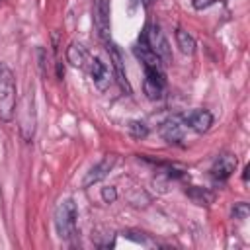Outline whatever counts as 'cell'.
<instances>
[{
    "label": "cell",
    "mask_w": 250,
    "mask_h": 250,
    "mask_svg": "<svg viewBox=\"0 0 250 250\" xmlns=\"http://www.w3.org/2000/svg\"><path fill=\"white\" fill-rule=\"evenodd\" d=\"M16 115V76L8 64L0 62V119L12 121Z\"/></svg>",
    "instance_id": "obj_1"
},
{
    "label": "cell",
    "mask_w": 250,
    "mask_h": 250,
    "mask_svg": "<svg viewBox=\"0 0 250 250\" xmlns=\"http://www.w3.org/2000/svg\"><path fill=\"white\" fill-rule=\"evenodd\" d=\"M76 219H78L76 203L70 197L59 201V205L55 209V229H57V234L62 240H72L76 236V232H78Z\"/></svg>",
    "instance_id": "obj_2"
},
{
    "label": "cell",
    "mask_w": 250,
    "mask_h": 250,
    "mask_svg": "<svg viewBox=\"0 0 250 250\" xmlns=\"http://www.w3.org/2000/svg\"><path fill=\"white\" fill-rule=\"evenodd\" d=\"M18 119H20V135L25 143H31L35 137V123H37V111H35V96L33 90H27L25 96L21 98L20 109H18Z\"/></svg>",
    "instance_id": "obj_3"
},
{
    "label": "cell",
    "mask_w": 250,
    "mask_h": 250,
    "mask_svg": "<svg viewBox=\"0 0 250 250\" xmlns=\"http://www.w3.org/2000/svg\"><path fill=\"white\" fill-rule=\"evenodd\" d=\"M143 37L146 41V45L156 53V57L162 61V64H168L172 61V51H170V45H168V39L164 37L162 29L156 25V23H148L143 31Z\"/></svg>",
    "instance_id": "obj_4"
},
{
    "label": "cell",
    "mask_w": 250,
    "mask_h": 250,
    "mask_svg": "<svg viewBox=\"0 0 250 250\" xmlns=\"http://www.w3.org/2000/svg\"><path fill=\"white\" fill-rule=\"evenodd\" d=\"M166 88V78L162 68H145V82L143 92L148 100H160Z\"/></svg>",
    "instance_id": "obj_5"
},
{
    "label": "cell",
    "mask_w": 250,
    "mask_h": 250,
    "mask_svg": "<svg viewBox=\"0 0 250 250\" xmlns=\"http://www.w3.org/2000/svg\"><path fill=\"white\" fill-rule=\"evenodd\" d=\"M107 51H109L111 66H113V72H115V80H117V84L121 86V90L129 96V94H131V84H129V78H127L123 53H121V49H119L115 43H111V41H107Z\"/></svg>",
    "instance_id": "obj_6"
},
{
    "label": "cell",
    "mask_w": 250,
    "mask_h": 250,
    "mask_svg": "<svg viewBox=\"0 0 250 250\" xmlns=\"http://www.w3.org/2000/svg\"><path fill=\"white\" fill-rule=\"evenodd\" d=\"M94 27L98 37L107 43L109 41V0H94Z\"/></svg>",
    "instance_id": "obj_7"
},
{
    "label": "cell",
    "mask_w": 250,
    "mask_h": 250,
    "mask_svg": "<svg viewBox=\"0 0 250 250\" xmlns=\"http://www.w3.org/2000/svg\"><path fill=\"white\" fill-rule=\"evenodd\" d=\"M115 162H117V158H115L113 154L104 156V158H102L96 166H92L90 172L84 176V180H82V188H90L92 184H98L100 180H104V178L111 172V168L115 166Z\"/></svg>",
    "instance_id": "obj_8"
},
{
    "label": "cell",
    "mask_w": 250,
    "mask_h": 250,
    "mask_svg": "<svg viewBox=\"0 0 250 250\" xmlns=\"http://www.w3.org/2000/svg\"><path fill=\"white\" fill-rule=\"evenodd\" d=\"M184 123L195 133H207L213 125V115L207 109H191L189 113L184 115Z\"/></svg>",
    "instance_id": "obj_9"
},
{
    "label": "cell",
    "mask_w": 250,
    "mask_h": 250,
    "mask_svg": "<svg viewBox=\"0 0 250 250\" xmlns=\"http://www.w3.org/2000/svg\"><path fill=\"white\" fill-rule=\"evenodd\" d=\"M88 70H90V76H92L94 86H96L100 92H105V90L109 88V82H111L107 66H105L98 57H94V59H88Z\"/></svg>",
    "instance_id": "obj_10"
},
{
    "label": "cell",
    "mask_w": 250,
    "mask_h": 250,
    "mask_svg": "<svg viewBox=\"0 0 250 250\" xmlns=\"http://www.w3.org/2000/svg\"><path fill=\"white\" fill-rule=\"evenodd\" d=\"M133 53H135V57L143 62L145 68H162V61H160V59L156 57V53L146 45V41H145L143 35L139 37L137 45L133 47Z\"/></svg>",
    "instance_id": "obj_11"
},
{
    "label": "cell",
    "mask_w": 250,
    "mask_h": 250,
    "mask_svg": "<svg viewBox=\"0 0 250 250\" xmlns=\"http://www.w3.org/2000/svg\"><path fill=\"white\" fill-rule=\"evenodd\" d=\"M236 170V158L232 154H221L215 158L213 166H211V176L219 182H225L227 178H230V174Z\"/></svg>",
    "instance_id": "obj_12"
},
{
    "label": "cell",
    "mask_w": 250,
    "mask_h": 250,
    "mask_svg": "<svg viewBox=\"0 0 250 250\" xmlns=\"http://www.w3.org/2000/svg\"><path fill=\"white\" fill-rule=\"evenodd\" d=\"M64 57H66V62L72 64V66H76V68H84L86 62H88V53H86L84 45L78 43V41H72V43L66 47Z\"/></svg>",
    "instance_id": "obj_13"
},
{
    "label": "cell",
    "mask_w": 250,
    "mask_h": 250,
    "mask_svg": "<svg viewBox=\"0 0 250 250\" xmlns=\"http://www.w3.org/2000/svg\"><path fill=\"white\" fill-rule=\"evenodd\" d=\"M160 137H162L166 143H178V141H182V137H184L182 123H180L178 119H166V121L160 125Z\"/></svg>",
    "instance_id": "obj_14"
},
{
    "label": "cell",
    "mask_w": 250,
    "mask_h": 250,
    "mask_svg": "<svg viewBox=\"0 0 250 250\" xmlns=\"http://www.w3.org/2000/svg\"><path fill=\"white\" fill-rule=\"evenodd\" d=\"M174 37H176L178 49H180L184 55H193V53H195V39H193L188 31H184L182 27H178L176 33H174Z\"/></svg>",
    "instance_id": "obj_15"
},
{
    "label": "cell",
    "mask_w": 250,
    "mask_h": 250,
    "mask_svg": "<svg viewBox=\"0 0 250 250\" xmlns=\"http://www.w3.org/2000/svg\"><path fill=\"white\" fill-rule=\"evenodd\" d=\"M188 195L193 199V203H197V205H209L211 201H213V193H209L207 189H203V188H197V186H191L189 189H188Z\"/></svg>",
    "instance_id": "obj_16"
},
{
    "label": "cell",
    "mask_w": 250,
    "mask_h": 250,
    "mask_svg": "<svg viewBox=\"0 0 250 250\" xmlns=\"http://www.w3.org/2000/svg\"><path fill=\"white\" fill-rule=\"evenodd\" d=\"M127 129H129V135H131L133 139H145V137L148 135V127H146L143 121H131V123L127 125Z\"/></svg>",
    "instance_id": "obj_17"
},
{
    "label": "cell",
    "mask_w": 250,
    "mask_h": 250,
    "mask_svg": "<svg viewBox=\"0 0 250 250\" xmlns=\"http://www.w3.org/2000/svg\"><path fill=\"white\" fill-rule=\"evenodd\" d=\"M102 197H104L105 203H113V201L117 199V189H115L113 186H107V188L102 189Z\"/></svg>",
    "instance_id": "obj_18"
},
{
    "label": "cell",
    "mask_w": 250,
    "mask_h": 250,
    "mask_svg": "<svg viewBox=\"0 0 250 250\" xmlns=\"http://www.w3.org/2000/svg\"><path fill=\"white\" fill-rule=\"evenodd\" d=\"M232 215H234V219H240V221H242V219H246V217H248V205H246V203H242V201H240V203H236V205H234V209H232Z\"/></svg>",
    "instance_id": "obj_19"
},
{
    "label": "cell",
    "mask_w": 250,
    "mask_h": 250,
    "mask_svg": "<svg viewBox=\"0 0 250 250\" xmlns=\"http://www.w3.org/2000/svg\"><path fill=\"white\" fill-rule=\"evenodd\" d=\"M191 4L195 10H203V8H209L211 4H215V0H191Z\"/></svg>",
    "instance_id": "obj_20"
},
{
    "label": "cell",
    "mask_w": 250,
    "mask_h": 250,
    "mask_svg": "<svg viewBox=\"0 0 250 250\" xmlns=\"http://www.w3.org/2000/svg\"><path fill=\"white\" fill-rule=\"evenodd\" d=\"M133 2H135V4H145V6H148L152 0H133Z\"/></svg>",
    "instance_id": "obj_21"
}]
</instances>
